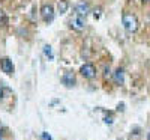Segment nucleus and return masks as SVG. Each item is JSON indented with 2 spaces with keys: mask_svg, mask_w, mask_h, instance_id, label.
<instances>
[{
  "mask_svg": "<svg viewBox=\"0 0 150 140\" xmlns=\"http://www.w3.org/2000/svg\"><path fill=\"white\" fill-rule=\"evenodd\" d=\"M41 17L45 23H51L54 20V8L51 5H42L41 8Z\"/></svg>",
  "mask_w": 150,
  "mask_h": 140,
  "instance_id": "2",
  "label": "nucleus"
},
{
  "mask_svg": "<svg viewBox=\"0 0 150 140\" xmlns=\"http://www.w3.org/2000/svg\"><path fill=\"white\" fill-rule=\"evenodd\" d=\"M71 27L77 32H81L84 30L86 27V17H81V15H74L71 18Z\"/></svg>",
  "mask_w": 150,
  "mask_h": 140,
  "instance_id": "3",
  "label": "nucleus"
},
{
  "mask_svg": "<svg viewBox=\"0 0 150 140\" xmlns=\"http://www.w3.org/2000/svg\"><path fill=\"white\" fill-rule=\"evenodd\" d=\"M44 53H45V56H48L50 59H53V53H51V47H50V45H45V47H44Z\"/></svg>",
  "mask_w": 150,
  "mask_h": 140,
  "instance_id": "12",
  "label": "nucleus"
},
{
  "mask_svg": "<svg viewBox=\"0 0 150 140\" xmlns=\"http://www.w3.org/2000/svg\"><path fill=\"white\" fill-rule=\"evenodd\" d=\"M68 2H66V0H60V2L57 3V9H59V12H60V14H65V12L68 11Z\"/></svg>",
  "mask_w": 150,
  "mask_h": 140,
  "instance_id": "9",
  "label": "nucleus"
},
{
  "mask_svg": "<svg viewBox=\"0 0 150 140\" xmlns=\"http://www.w3.org/2000/svg\"><path fill=\"white\" fill-rule=\"evenodd\" d=\"M8 23V17H6V14L0 9V26H5V24Z\"/></svg>",
  "mask_w": 150,
  "mask_h": 140,
  "instance_id": "10",
  "label": "nucleus"
},
{
  "mask_svg": "<svg viewBox=\"0 0 150 140\" xmlns=\"http://www.w3.org/2000/svg\"><path fill=\"white\" fill-rule=\"evenodd\" d=\"M143 3H150V0H141Z\"/></svg>",
  "mask_w": 150,
  "mask_h": 140,
  "instance_id": "15",
  "label": "nucleus"
},
{
  "mask_svg": "<svg viewBox=\"0 0 150 140\" xmlns=\"http://www.w3.org/2000/svg\"><path fill=\"white\" fill-rule=\"evenodd\" d=\"M0 68H2V71H3L5 74H8V75L14 74V71H15L14 63H12V60H11V59H8V57L0 59Z\"/></svg>",
  "mask_w": 150,
  "mask_h": 140,
  "instance_id": "5",
  "label": "nucleus"
},
{
  "mask_svg": "<svg viewBox=\"0 0 150 140\" xmlns=\"http://www.w3.org/2000/svg\"><path fill=\"white\" fill-rule=\"evenodd\" d=\"M0 140H5V133H3V126L0 125Z\"/></svg>",
  "mask_w": 150,
  "mask_h": 140,
  "instance_id": "14",
  "label": "nucleus"
},
{
  "mask_svg": "<svg viewBox=\"0 0 150 140\" xmlns=\"http://www.w3.org/2000/svg\"><path fill=\"white\" fill-rule=\"evenodd\" d=\"M122 23H123V27L129 33H134V32H137V29H138V18H137L134 14H131V12H123Z\"/></svg>",
  "mask_w": 150,
  "mask_h": 140,
  "instance_id": "1",
  "label": "nucleus"
},
{
  "mask_svg": "<svg viewBox=\"0 0 150 140\" xmlns=\"http://www.w3.org/2000/svg\"><path fill=\"white\" fill-rule=\"evenodd\" d=\"M80 72L84 79H93L96 75V68L92 65V63H84V65L80 68Z\"/></svg>",
  "mask_w": 150,
  "mask_h": 140,
  "instance_id": "4",
  "label": "nucleus"
},
{
  "mask_svg": "<svg viewBox=\"0 0 150 140\" xmlns=\"http://www.w3.org/2000/svg\"><path fill=\"white\" fill-rule=\"evenodd\" d=\"M74 12L75 15H81V17H86L87 14L90 12V8H89V3L87 2H78L74 8Z\"/></svg>",
  "mask_w": 150,
  "mask_h": 140,
  "instance_id": "6",
  "label": "nucleus"
},
{
  "mask_svg": "<svg viewBox=\"0 0 150 140\" xmlns=\"http://www.w3.org/2000/svg\"><path fill=\"white\" fill-rule=\"evenodd\" d=\"M114 80H116L117 84H123V81H125V72H123L122 68H117V69H116V72H114Z\"/></svg>",
  "mask_w": 150,
  "mask_h": 140,
  "instance_id": "8",
  "label": "nucleus"
},
{
  "mask_svg": "<svg viewBox=\"0 0 150 140\" xmlns=\"http://www.w3.org/2000/svg\"><path fill=\"white\" fill-rule=\"evenodd\" d=\"M62 83H63L66 87L75 86V75H74V72H65L63 75H62Z\"/></svg>",
  "mask_w": 150,
  "mask_h": 140,
  "instance_id": "7",
  "label": "nucleus"
},
{
  "mask_svg": "<svg viewBox=\"0 0 150 140\" xmlns=\"http://www.w3.org/2000/svg\"><path fill=\"white\" fill-rule=\"evenodd\" d=\"M42 139L44 140H51V136H50L48 133H42Z\"/></svg>",
  "mask_w": 150,
  "mask_h": 140,
  "instance_id": "13",
  "label": "nucleus"
},
{
  "mask_svg": "<svg viewBox=\"0 0 150 140\" xmlns=\"http://www.w3.org/2000/svg\"><path fill=\"white\" fill-rule=\"evenodd\" d=\"M147 140H150V133H149V137H147Z\"/></svg>",
  "mask_w": 150,
  "mask_h": 140,
  "instance_id": "16",
  "label": "nucleus"
},
{
  "mask_svg": "<svg viewBox=\"0 0 150 140\" xmlns=\"http://www.w3.org/2000/svg\"><path fill=\"white\" fill-rule=\"evenodd\" d=\"M104 122L105 124H108V125H111L112 122H114V118H112V113H108L107 116L104 118Z\"/></svg>",
  "mask_w": 150,
  "mask_h": 140,
  "instance_id": "11",
  "label": "nucleus"
}]
</instances>
